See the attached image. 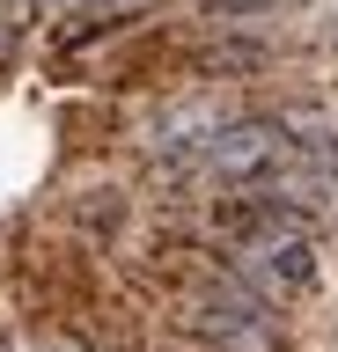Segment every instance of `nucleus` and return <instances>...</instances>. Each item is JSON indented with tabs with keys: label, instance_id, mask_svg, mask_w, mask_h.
Instances as JSON below:
<instances>
[{
	"label": "nucleus",
	"instance_id": "1",
	"mask_svg": "<svg viewBox=\"0 0 338 352\" xmlns=\"http://www.w3.org/2000/svg\"><path fill=\"white\" fill-rule=\"evenodd\" d=\"M228 220H235V272H243L265 301H294V294L316 286V235H309V220L265 206L257 191H250V206H235Z\"/></svg>",
	"mask_w": 338,
	"mask_h": 352
},
{
	"label": "nucleus",
	"instance_id": "2",
	"mask_svg": "<svg viewBox=\"0 0 338 352\" xmlns=\"http://www.w3.org/2000/svg\"><path fill=\"white\" fill-rule=\"evenodd\" d=\"M272 308L279 301H265V294L235 272V279H221L213 294L191 301V323H199V338H213V345H228V352H279V316H272Z\"/></svg>",
	"mask_w": 338,
	"mask_h": 352
},
{
	"label": "nucleus",
	"instance_id": "3",
	"mask_svg": "<svg viewBox=\"0 0 338 352\" xmlns=\"http://www.w3.org/2000/svg\"><path fill=\"white\" fill-rule=\"evenodd\" d=\"M287 154H294L287 118H221V132H213V147H206L199 169H213L221 184L250 191V184H265V176L279 169Z\"/></svg>",
	"mask_w": 338,
	"mask_h": 352
},
{
	"label": "nucleus",
	"instance_id": "4",
	"mask_svg": "<svg viewBox=\"0 0 338 352\" xmlns=\"http://www.w3.org/2000/svg\"><path fill=\"white\" fill-rule=\"evenodd\" d=\"M213 132H221V110L191 96V103H177L155 125V162H162V169H199L206 147H213Z\"/></svg>",
	"mask_w": 338,
	"mask_h": 352
},
{
	"label": "nucleus",
	"instance_id": "5",
	"mask_svg": "<svg viewBox=\"0 0 338 352\" xmlns=\"http://www.w3.org/2000/svg\"><path fill=\"white\" fill-rule=\"evenodd\" d=\"M265 8H279V0H206L213 22H250V15H265Z\"/></svg>",
	"mask_w": 338,
	"mask_h": 352
},
{
	"label": "nucleus",
	"instance_id": "6",
	"mask_svg": "<svg viewBox=\"0 0 338 352\" xmlns=\"http://www.w3.org/2000/svg\"><path fill=\"white\" fill-rule=\"evenodd\" d=\"M0 352H15V345H8V338H0Z\"/></svg>",
	"mask_w": 338,
	"mask_h": 352
}]
</instances>
